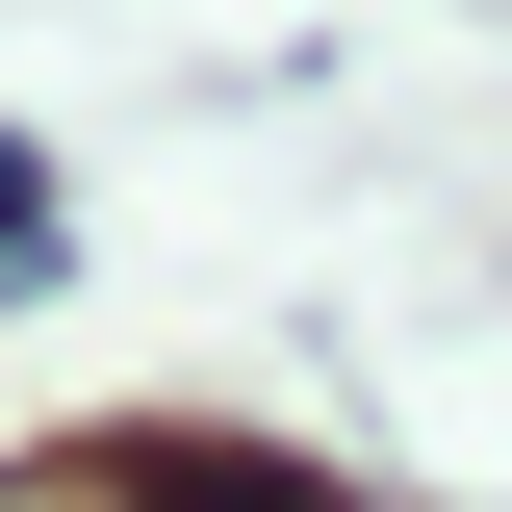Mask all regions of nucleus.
I'll return each mask as SVG.
<instances>
[{"label":"nucleus","mask_w":512,"mask_h":512,"mask_svg":"<svg viewBox=\"0 0 512 512\" xmlns=\"http://www.w3.org/2000/svg\"><path fill=\"white\" fill-rule=\"evenodd\" d=\"M0 282H52V154L0 128Z\"/></svg>","instance_id":"1"}]
</instances>
